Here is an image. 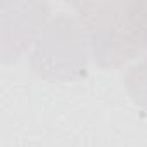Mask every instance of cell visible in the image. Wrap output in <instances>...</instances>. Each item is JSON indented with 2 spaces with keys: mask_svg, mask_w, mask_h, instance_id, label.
I'll return each instance as SVG.
<instances>
[{
  "mask_svg": "<svg viewBox=\"0 0 147 147\" xmlns=\"http://www.w3.org/2000/svg\"><path fill=\"white\" fill-rule=\"evenodd\" d=\"M73 7L85 31L88 52L99 66L121 67L142 52L128 26L126 0L80 2Z\"/></svg>",
  "mask_w": 147,
  "mask_h": 147,
  "instance_id": "obj_2",
  "label": "cell"
},
{
  "mask_svg": "<svg viewBox=\"0 0 147 147\" xmlns=\"http://www.w3.org/2000/svg\"><path fill=\"white\" fill-rule=\"evenodd\" d=\"M49 16L43 2H2V59H18L26 47L36 40Z\"/></svg>",
  "mask_w": 147,
  "mask_h": 147,
  "instance_id": "obj_3",
  "label": "cell"
},
{
  "mask_svg": "<svg viewBox=\"0 0 147 147\" xmlns=\"http://www.w3.org/2000/svg\"><path fill=\"white\" fill-rule=\"evenodd\" d=\"M88 43L78 19L59 14L49 21L35 40L31 67L52 82H71L87 75Z\"/></svg>",
  "mask_w": 147,
  "mask_h": 147,
  "instance_id": "obj_1",
  "label": "cell"
},
{
  "mask_svg": "<svg viewBox=\"0 0 147 147\" xmlns=\"http://www.w3.org/2000/svg\"><path fill=\"white\" fill-rule=\"evenodd\" d=\"M126 19L137 45L147 49V0H126Z\"/></svg>",
  "mask_w": 147,
  "mask_h": 147,
  "instance_id": "obj_4",
  "label": "cell"
},
{
  "mask_svg": "<svg viewBox=\"0 0 147 147\" xmlns=\"http://www.w3.org/2000/svg\"><path fill=\"white\" fill-rule=\"evenodd\" d=\"M125 87L131 100L147 111V57L128 69L125 75Z\"/></svg>",
  "mask_w": 147,
  "mask_h": 147,
  "instance_id": "obj_5",
  "label": "cell"
}]
</instances>
